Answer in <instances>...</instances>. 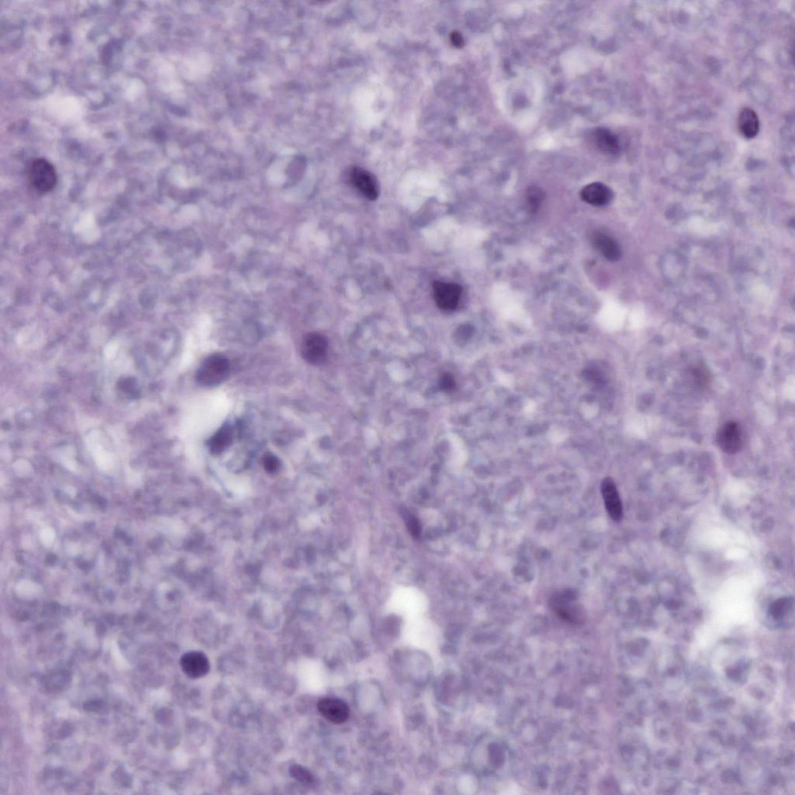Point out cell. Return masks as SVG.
<instances>
[{"label": "cell", "instance_id": "obj_1", "mask_svg": "<svg viewBox=\"0 0 795 795\" xmlns=\"http://www.w3.org/2000/svg\"><path fill=\"white\" fill-rule=\"evenodd\" d=\"M577 598V594L571 590L557 593L550 600V607L563 621L581 624L585 622L586 615Z\"/></svg>", "mask_w": 795, "mask_h": 795}, {"label": "cell", "instance_id": "obj_2", "mask_svg": "<svg viewBox=\"0 0 795 795\" xmlns=\"http://www.w3.org/2000/svg\"><path fill=\"white\" fill-rule=\"evenodd\" d=\"M230 371L228 359L221 354H213L200 366L196 378L198 383L205 387L220 385L227 379Z\"/></svg>", "mask_w": 795, "mask_h": 795}, {"label": "cell", "instance_id": "obj_3", "mask_svg": "<svg viewBox=\"0 0 795 795\" xmlns=\"http://www.w3.org/2000/svg\"><path fill=\"white\" fill-rule=\"evenodd\" d=\"M28 178L34 189L42 193L51 191L57 183L55 167L45 159H36L31 162Z\"/></svg>", "mask_w": 795, "mask_h": 795}, {"label": "cell", "instance_id": "obj_4", "mask_svg": "<svg viewBox=\"0 0 795 795\" xmlns=\"http://www.w3.org/2000/svg\"><path fill=\"white\" fill-rule=\"evenodd\" d=\"M328 341L323 335L311 333L304 338L302 345L303 358L313 365H321L327 358Z\"/></svg>", "mask_w": 795, "mask_h": 795}, {"label": "cell", "instance_id": "obj_5", "mask_svg": "<svg viewBox=\"0 0 795 795\" xmlns=\"http://www.w3.org/2000/svg\"><path fill=\"white\" fill-rule=\"evenodd\" d=\"M433 290L436 304L441 309L449 311L457 308L462 293L459 285L435 281Z\"/></svg>", "mask_w": 795, "mask_h": 795}, {"label": "cell", "instance_id": "obj_6", "mask_svg": "<svg viewBox=\"0 0 795 795\" xmlns=\"http://www.w3.org/2000/svg\"><path fill=\"white\" fill-rule=\"evenodd\" d=\"M180 667L186 677L195 680L209 673L210 662L204 653L199 651H191L181 657Z\"/></svg>", "mask_w": 795, "mask_h": 795}, {"label": "cell", "instance_id": "obj_7", "mask_svg": "<svg viewBox=\"0 0 795 795\" xmlns=\"http://www.w3.org/2000/svg\"><path fill=\"white\" fill-rule=\"evenodd\" d=\"M716 440L723 452L729 454L737 453L743 444L740 425L734 421L725 423L718 430Z\"/></svg>", "mask_w": 795, "mask_h": 795}, {"label": "cell", "instance_id": "obj_8", "mask_svg": "<svg viewBox=\"0 0 795 795\" xmlns=\"http://www.w3.org/2000/svg\"><path fill=\"white\" fill-rule=\"evenodd\" d=\"M318 711L329 722L340 725L347 721L349 716V706L343 700L338 698H325L318 700Z\"/></svg>", "mask_w": 795, "mask_h": 795}, {"label": "cell", "instance_id": "obj_9", "mask_svg": "<svg viewBox=\"0 0 795 795\" xmlns=\"http://www.w3.org/2000/svg\"><path fill=\"white\" fill-rule=\"evenodd\" d=\"M601 492L611 518L613 521H621L623 518V506L615 481L611 478L604 479L601 485Z\"/></svg>", "mask_w": 795, "mask_h": 795}, {"label": "cell", "instance_id": "obj_10", "mask_svg": "<svg viewBox=\"0 0 795 795\" xmlns=\"http://www.w3.org/2000/svg\"><path fill=\"white\" fill-rule=\"evenodd\" d=\"M349 179L352 183L366 198L375 200L379 197L376 183L370 173L360 167H354L350 171Z\"/></svg>", "mask_w": 795, "mask_h": 795}, {"label": "cell", "instance_id": "obj_11", "mask_svg": "<svg viewBox=\"0 0 795 795\" xmlns=\"http://www.w3.org/2000/svg\"><path fill=\"white\" fill-rule=\"evenodd\" d=\"M580 196L586 203L601 207L609 204L613 195L609 187L604 184L592 183L584 187L580 192Z\"/></svg>", "mask_w": 795, "mask_h": 795}, {"label": "cell", "instance_id": "obj_12", "mask_svg": "<svg viewBox=\"0 0 795 795\" xmlns=\"http://www.w3.org/2000/svg\"><path fill=\"white\" fill-rule=\"evenodd\" d=\"M594 247L610 261H617L622 256V250L615 240L601 233H594L592 237Z\"/></svg>", "mask_w": 795, "mask_h": 795}, {"label": "cell", "instance_id": "obj_13", "mask_svg": "<svg viewBox=\"0 0 795 795\" xmlns=\"http://www.w3.org/2000/svg\"><path fill=\"white\" fill-rule=\"evenodd\" d=\"M738 128L743 136L747 139H754L760 130L758 115L753 109L743 108L738 115Z\"/></svg>", "mask_w": 795, "mask_h": 795}, {"label": "cell", "instance_id": "obj_14", "mask_svg": "<svg viewBox=\"0 0 795 795\" xmlns=\"http://www.w3.org/2000/svg\"><path fill=\"white\" fill-rule=\"evenodd\" d=\"M596 144L601 151L610 155H616L620 151V142L617 136L611 131L599 128L595 133Z\"/></svg>", "mask_w": 795, "mask_h": 795}, {"label": "cell", "instance_id": "obj_15", "mask_svg": "<svg viewBox=\"0 0 795 795\" xmlns=\"http://www.w3.org/2000/svg\"><path fill=\"white\" fill-rule=\"evenodd\" d=\"M231 441H233V431L229 425H224L211 438L209 446L211 453L218 454L229 448Z\"/></svg>", "mask_w": 795, "mask_h": 795}, {"label": "cell", "instance_id": "obj_16", "mask_svg": "<svg viewBox=\"0 0 795 795\" xmlns=\"http://www.w3.org/2000/svg\"><path fill=\"white\" fill-rule=\"evenodd\" d=\"M290 774L300 784L311 785L314 783L315 779L312 773L303 766L293 765L289 769Z\"/></svg>", "mask_w": 795, "mask_h": 795}, {"label": "cell", "instance_id": "obj_17", "mask_svg": "<svg viewBox=\"0 0 795 795\" xmlns=\"http://www.w3.org/2000/svg\"><path fill=\"white\" fill-rule=\"evenodd\" d=\"M305 161L302 157H296L291 161V164L287 168V178L291 181L292 183H296L303 178L305 172Z\"/></svg>", "mask_w": 795, "mask_h": 795}, {"label": "cell", "instance_id": "obj_18", "mask_svg": "<svg viewBox=\"0 0 795 795\" xmlns=\"http://www.w3.org/2000/svg\"><path fill=\"white\" fill-rule=\"evenodd\" d=\"M527 204L530 212H536L539 209L543 202L544 193L536 186H531L527 191Z\"/></svg>", "mask_w": 795, "mask_h": 795}, {"label": "cell", "instance_id": "obj_19", "mask_svg": "<svg viewBox=\"0 0 795 795\" xmlns=\"http://www.w3.org/2000/svg\"><path fill=\"white\" fill-rule=\"evenodd\" d=\"M439 384L441 389L447 392L453 391L456 385L454 377L452 374L448 373L442 375Z\"/></svg>", "mask_w": 795, "mask_h": 795}, {"label": "cell", "instance_id": "obj_20", "mask_svg": "<svg viewBox=\"0 0 795 795\" xmlns=\"http://www.w3.org/2000/svg\"><path fill=\"white\" fill-rule=\"evenodd\" d=\"M264 464L267 471L275 472L279 467V461L273 454H267L264 460Z\"/></svg>", "mask_w": 795, "mask_h": 795}, {"label": "cell", "instance_id": "obj_21", "mask_svg": "<svg viewBox=\"0 0 795 795\" xmlns=\"http://www.w3.org/2000/svg\"><path fill=\"white\" fill-rule=\"evenodd\" d=\"M450 40L455 48H461L465 45L464 39L458 31H453L450 36Z\"/></svg>", "mask_w": 795, "mask_h": 795}]
</instances>
